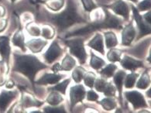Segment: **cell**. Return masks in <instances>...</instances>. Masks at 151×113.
Instances as JSON below:
<instances>
[{
    "label": "cell",
    "instance_id": "cb8c5ba5",
    "mask_svg": "<svg viewBox=\"0 0 151 113\" xmlns=\"http://www.w3.org/2000/svg\"><path fill=\"white\" fill-rule=\"evenodd\" d=\"M105 41H106V47L108 49H111L118 45V39L116 35L112 31H109L104 33Z\"/></svg>",
    "mask_w": 151,
    "mask_h": 113
},
{
    "label": "cell",
    "instance_id": "8d00e7d4",
    "mask_svg": "<svg viewBox=\"0 0 151 113\" xmlns=\"http://www.w3.org/2000/svg\"><path fill=\"white\" fill-rule=\"evenodd\" d=\"M107 84L108 81H106V78H96L95 82H94V87H95V90L99 92H103L107 86Z\"/></svg>",
    "mask_w": 151,
    "mask_h": 113
},
{
    "label": "cell",
    "instance_id": "816d5d0a",
    "mask_svg": "<svg viewBox=\"0 0 151 113\" xmlns=\"http://www.w3.org/2000/svg\"><path fill=\"white\" fill-rule=\"evenodd\" d=\"M1 1H2V0H0V2H1Z\"/></svg>",
    "mask_w": 151,
    "mask_h": 113
},
{
    "label": "cell",
    "instance_id": "277c9868",
    "mask_svg": "<svg viewBox=\"0 0 151 113\" xmlns=\"http://www.w3.org/2000/svg\"><path fill=\"white\" fill-rule=\"evenodd\" d=\"M105 18L103 20L97 21L98 27L99 30L101 29H122V23L119 19L108 10L107 8H104Z\"/></svg>",
    "mask_w": 151,
    "mask_h": 113
},
{
    "label": "cell",
    "instance_id": "ac0fdd59",
    "mask_svg": "<svg viewBox=\"0 0 151 113\" xmlns=\"http://www.w3.org/2000/svg\"><path fill=\"white\" fill-rule=\"evenodd\" d=\"M99 30V27H98L97 21L96 22H93V23L88 24L86 27H83L81 29L76 30L75 31L70 32L68 34H67L66 37H78V36H85L86 34H89V33H92L94 31Z\"/></svg>",
    "mask_w": 151,
    "mask_h": 113
},
{
    "label": "cell",
    "instance_id": "d6986e66",
    "mask_svg": "<svg viewBox=\"0 0 151 113\" xmlns=\"http://www.w3.org/2000/svg\"><path fill=\"white\" fill-rule=\"evenodd\" d=\"M89 48L95 50L96 51L99 52L102 55L105 54V49H104V40L103 37L101 33L95 34V37L88 43L87 44Z\"/></svg>",
    "mask_w": 151,
    "mask_h": 113
},
{
    "label": "cell",
    "instance_id": "e0dca14e",
    "mask_svg": "<svg viewBox=\"0 0 151 113\" xmlns=\"http://www.w3.org/2000/svg\"><path fill=\"white\" fill-rule=\"evenodd\" d=\"M47 44V41L43 39L36 38V39L29 40L26 43V46L29 48V50L33 54H37L43 50L44 48Z\"/></svg>",
    "mask_w": 151,
    "mask_h": 113
},
{
    "label": "cell",
    "instance_id": "bcb514c9",
    "mask_svg": "<svg viewBox=\"0 0 151 113\" xmlns=\"http://www.w3.org/2000/svg\"><path fill=\"white\" fill-rule=\"evenodd\" d=\"M6 14V9L5 6L0 4V18H4Z\"/></svg>",
    "mask_w": 151,
    "mask_h": 113
},
{
    "label": "cell",
    "instance_id": "60d3db41",
    "mask_svg": "<svg viewBox=\"0 0 151 113\" xmlns=\"http://www.w3.org/2000/svg\"><path fill=\"white\" fill-rule=\"evenodd\" d=\"M150 1L151 0H143L141 2H139L137 6V9L138 11L140 12H144V11H148L150 9Z\"/></svg>",
    "mask_w": 151,
    "mask_h": 113
},
{
    "label": "cell",
    "instance_id": "83f0119b",
    "mask_svg": "<svg viewBox=\"0 0 151 113\" xmlns=\"http://www.w3.org/2000/svg\"><path fill=\"white\" fill-rule=\"evenodd\" d=\"M9 72V64L6 62L0 60V87L5 85L6 82V76Z\"/></svg>",
    "mask_w": 151,
    "mask_h": 113
},
{
    "label": "cell",
    "instance_id": "d4e9b609",
    "mask_svg": "<svg viewBox=\"0 0 151 113\" xmlns=\"http://www.w3.org/2000/svg\"><path fill=\"white\" fill-rule=\"evenodd\" d=\"M106 65V61L99 56L95 55L94 53H91V59H90V67L94 70L99 71Z\"/></svg>",
    "mask_w": 151,
    "mask_h": 113
},
{
    "label": "cell",
    "instance_id": "ab89813d",
    "mask_svg": "<svg viewBox=\"0 0 151 113\" xmlns=\"http://www.w3.org/2000/svg\"><path fill=\"white\" fill-rule=\"evenodd\" d=\"M44 112H50V113L66 112L65 109H64V105H61V106H59V107H57V106H47V107L44 108Z\"/></svg>",
    "mask_w": 151,
    "mask_h": 113
},
{
    "label": "cell",
    "instance_id": "484cf974",
    "mask_svg": "<svg viewBox=\"0 0 151 113\" xmlns=\"http://www.w3.org/2000/svg\"><path fill=\"white\" fill-rule=\"evenodd\" d=\"M101 69V70L99 72L100 75L104 78H109L113 76L115 71L118 69V68L116 64H109Z\"/></svg>",
    "mask_w": 151,
    "mask_h": 113
},
{
    "label": "cell",
    "instance_id": "1f68e13d",
    "mask_svg": "<svg viewBox=\"0 0 151 113\" xmlns=\"http://www.w3.org/2000/svg\"><path fill=\"white\" fill-rule=\"evenodd\" d=\"M121 56H122V51L120 50L115 49L113 48L109 49L107 53V59L112 63L119 62L121 60Z\"/></svg>",
    "mask_w": 151,
    "mask_h": 113
},
{
    "label": "cell",
    "instance_id": "8992f818",
    "mask_svg": "<svg viewBox=\"0 0 151 113\" xmlns=\"http://www.w3.org/2000/svg\"><path fill=\"white\" fill-rule=\"evenodd\" d=\"M131 8L133 13V18L137 22V27L139 29V37H137V40L140 39L144 36L150 34V24H148L145 22L143 17L139 13L138 9L133 5H131Z\"/></svg>",
    "mask_w": 151,
    "mask_h": 113
},
{
    "label": "cell",
    "instance_id": "9a60e30c",
    "mask_svg": "<svg viewBox=\"0 0 151 113\" xmlns=\"http://www.w3.org/2000/svg\"><path fill=\"white\" fill-rule=\"evenodd\" d=\"M64 75L59 74L57 73L51 74V73H44L43 76L39 80L34 81V84L38 85H47V84H55L60 81Z\"/></svg>",
    "mask_w": 151,
    "mask_h": 113
},
{
    "label": "cell",
    "instance_id": "4dcf8cb0",
    "mask_svg": "<svg viewBox=\"0 0 151 113\" xmlns=\"http://www.w3.org/2000/svg\"><path fill=\"white\" fill-rule=\"evenodd\" d=\"M70 82V79H65L63 81H61L60 83H57L58 84H56L55 86L50 87L48 89L49 91H56L60 92V94L62 95H66V89L68 86V84Z\"/></svg>",
    "mask_w": 151,
    "mask_h": 113
},
{
    "label": "cell",
    "instance_id": "74e56055",
    "mask_svg": "<svg viewBox=\"0 0 151 113\" xmlns=\"http://www.w3.org/2000/svg\"><path fill=\"white\" fill-rule=\"evenodd\" d=\"M81 2H82L83 7L85 12H90L98 7L93 0H81Z\"/></svg>",
    "mask_w": 151,
    "mask_h": 113
},
{
    "label": "cell",
    "instance_id": "681fc988",
    "mask_svg": "<svg viewBox=\"0 0 151 113\" xmlns=\"http://www.w3.org/2000/svg\"><path fill=\"white\" fill-rule=\"evenodd\" d=\"M129 1L132 2L133 3H137V2H138V0H129Z\"/></svg>",
    "mask_w": 151,
    "mask_h": 113
},
{
    "label": "cell",
    "instance_id": "44dd1931",
    "mask_svg": "<svg viewBox=\"0 0 151 113\" xmlns=\"http://www.w3.org/2000/svg\"><path fill=\"white\" fill-rule=\"evenodd\" d=\"M75 67H76V60L70 54H67L61 61V64H60L61 71H70L74 69Z\"/></svg>",
    "mask_w": 151,
    "mask_h": 113
},
{
    "label": "cell",
    "instance_id": "836d02e7",
    "mask_svg": "<svg viewBox=\"0 0 151 113\" xmlns=\"http://www.w3.org/2000/svg\"><path fill=\"white\" fill-rule=\"evenodd\" d=\"M86 72V71L82 68V67H76V68L73 70L72 74H71V77L72 79L75 81V82L80 83L81 81L83 80V77L84 74Z\"/></svg>",
    "mask_w": 151,
    "mask_h": 113
},
{
    "label": "cell",
    "instance_id": "ba28073f",
    "mask_svg": "<svg viewBox=\"0 0 151 113\" xmlns=\"http://www.w3.org/2000/svg\"><path fill=\"white\" fill-rule=\"evenodd\" d=\"M86 95V90L82 84H77L72 86L70 89V109H73L75 105L78 102H82Z\"/></svg>",
    "mask_w": 151,
    "mask_h": 113
},
{
    "label": "cell",
    "instance_id": "f6af8a7d",
    "mask_svg": "<svg viewBox=\"0 0 151 113\" xmlns=\"http://www.w3.org/2000/svg\"><path fill=\"white\" fill-rule=\"evenodd\" d=\"M142 17H143V19H144V21L146 23H148V24H150V11L147 12L146 14H144L143 16H142Z\"/></svg>",
    "mask_w": 151,
    "mask_h": 113
},
{
    "label": "cell",
    "instance_id": "4fadbf2b",
    "mask_svg": "<svg viewBox=\"0 0 151 113\" xmlns=\"http://www.w3.org/2000/svg\"><path fill=\"white\" fill-rule=\"evenodd\" d=\"M137 35V30L133 26L132 22L129 23L127 26L125 27L124 29H122V45L123 46H130L132 42L134 40Z\"/></svg>",
    "mask_w": 151,
    "mask_h": 113
},
{
    "label": "cell",
    "instance_id": "f907efd6",
    "mask_svg": "<svg viewBox=\"0 0 151 113\" xmlns=\"http://www.w3.org/2000/svg\"><path fill=\"white\" fill-rule=\"evenodd\" d=\"M16 1H17V0H10V2H12V3H14V2H16Z\"/></svg>",
    "mask_w": 151,
    "mask_h": 113
},
{
    "label": "cell",
    "instance_id": "ee69618b",
    "mask_svg": "<svg viewBox=\"0 0 151 113\" xmlns=\"http://www.w3.org/2000/svg\"><path fill=\"white\" fill-rule=\"evenodd\" d=\"M15 86V83L13 82V81L12 80H7L6 84H5V87L6 89H13V87Z\"/></svg>",
    "mask_w": 151,
    "mask_h": 113
},
{
    "label": "cell",
    "instance_id": "52a82bcc",
    "mask_svg": "<svg viewBox=\"0 0 151 113\" xmlns=\"http://www.w3.org/2000/svg\"><path fill=\"white\" fill-rule=\"evenodd\" d=\"M17 91H10V89H2L0 91V112H5L10 105L12 101L18 96Z\"/></svg>",
    "mask_w": 151,
    "mask_h": 113
},
{
    "label": "cell",
    "instance_id": "c3c4849f",
    "mask_svg": "<svg viewBox=\"0 0 151 113\" xmlns=\"http://www.w3.org/2000/svg\"><path fill=\"white\" fill-rule=\"evenodd\" d=\"M147 95L148 96L147 98L150 99V89H149V91H147Z\"/></svg>",
    "mask_w": 151,
    "mask_h": 113
},
{
    "label": "cell",
    "instance_id": "8fae6325",
    "mask_svg": "<svg viewBox=\"0 0 151 113\" xmlns=\"http://www.w3.org/2000/svg\"><path fill=\"white\" fill-rule=\"evenodd\" d=\"M10 42L9 36H0V57L8 64H9L11 55Z\"/></svg>",
    "mask_w": 151,
    "mask_h": 113
},
{
    "label": "cell",
    "instance_id": "7a4b0ae2",
    "mask_svg": "<svg viewBox=\"0 0 151 113\" xmlns=\"http://www.w3.org/2000/svg\"><path fill=\"white\" fill-rule=\"evenodd\" d=\"M13 72H18L29 78L32 85L34 86V78L38 71L45 69L47 66L38 59L36 56L30 54H20L14 53Z\"/></svg>",
    "mask_w": 151,
    "mask_h": 113
},
{
    "label": "cell",
    "instance_id": "5bb4252c",
    "mask_svg": "<svg viewBox=\"0 0 151 113\" xmlns=\"http://www.w3.org/2000/svg\"><path fill=\"white\" fill-rule=\"evenodd\" d=\"M119 62L122 68L130 71L131 72H135V71L138 68H143V61L136 60L127 55H125L122 59L120 60Z\"/></svg>",
    "mask_w": 151,
    "mask_h": 113
},
{
    "label": "cell",
    "instance_id": "7402d4cb",
    "mask_svg": "<svg viewBox=\"0 0 151 113\" xmlns=\"http://www.w3.org/2000/svg\"><path fill=\"white\" fill-rule=\"evenodd\" d=\"M64 101L61 94L56 91H51V92L47 98V102L51 106H58Z\"/></svg>",
    "mask_w": 151,
    "mask_h": 113
},
{
    "label": "cell",
    "instance_id": "d590c367",
    "mask_svg": "<svg viewBox=\"0 0 151 113\" xmlns=\"http://www.w3.org/2000/svg\"><path fill=\"white\" fill-rule=\"evenodd\" d=\"M95 79H96V75L94 74L93 72L88 71L85 72L83 77V80L84 83L87 87L91 89L94 87V82H95Z\"/></svg>",
    "mask_w": 151,
    "mask_h": 113
},
{
    "label": "cell",
    "instance_id": "b9f144b4",
    "mask_svg": "<svg viewBox=\"0 0 151 113\" xmlns=\"http://www.w3.org/2000/svg\"><path fill=\"white\" fill-rule=\"evenodd\" d=\"M85 98L87 99L88 101H98V99L99 98V95L97 93L94 91L93 90H90L86 91V95H85Z\"/></svg>",
    "mask_w": 151,
    "mask_h": 113
},
{
    "label": "cell",
    "instance_id": "9c48e42d",
    "mask_svg": "<svg viewBox=\"0 0 151 113\" xmlns=\"http://www.w3.org/2000/svg\"><path fill=\"white\" fill-rule=\"evenodd\" d=\"M63 50L60 48V45L58 44V41L54 40L51 43L49 48L47 50V51L44 54V58L46 62L48 64H52L62 55Z\"/></svg>",
    "mask_w": 151,
    "mask_h": 113
},
{
    "label": "cell",
    "instance_id": "4316f807",
    "mask_svg": "<svg viewBox=\"0 0 151 113\" xmlns=\"http://www.w3.org/2000/svg\"><path fill=\"white\" fill-rule=\"evenodd\" d=\"M150 84V75L148 74L147 71H144L140 76L139 79L138 80L137 83V88L141 90H145L147 89Z\"/></svg>",
    "mask_w": 151,
    "mask_h": 113
},
{
    "label": "cell",
    "instance_id": "ffe728a7",
    "mask_svg": "<svg viewBox=\"0 0 151 113\" xmlns=\"http://www.w3.org/2000/svg\"><path fill=\"white\" fill-rule=\"evenodd\" d=\"M13 43V45L15 47L20 48L23 52L26 51V43H25V37L23 34V30L22 29H18L16 33L13 34L12 40H10Z\"/></svg>",
    "mask_w": 151,
    "mask_h": 113
},
{
    "label": "cell",
    "instance_id": "f1b7e54d",
    "mask_svg": "<svg viewBox=\"0 0 151 113\" xmlns=\"http://www.w3.org/2000/svg\"><path fill=\"white\" fill-rule=\"evenodd\" d=\"M139 77V74L135 73V72H131L130 74H126L124 79L125 88L127 89H132L135 86L136 81Z\"/></svg>",
    "mask_w": 151,
    "mask_h": 113
},
{
    "label": "cell",
    "instance_id": "5b68a950",
    "mask_svg": "<svg viewBox=\"0 0 151 113\" xmlns=\"http://www.w3.org/2000/svg\"><path fill=\"white\" fill-rule=\"evenodd\" d=\"M124 95L135 109L148 107L143 94L138 91H127L124 92Z\"/></svg>",
    "mask_w": 151,
    "mask_h": 113
},
{
    "label": "cell",
    "instance_id": "2e32d148",
    "mask_svg": "<svg viewBox=\"0 0 151 113\" xmlns=\"http://www.w3.org/2000/svg\"><path fill=\"white\" fill-rule=\"evenodd\" d=\"M126 75V73L124 71L119 70L117 72H115V74L112 76L113 77V82L115 84V87L116 88V90L118 91L120 103H121L122 106H123V101H122V87H123V82H124V79Z\"/></svg>",
    "mask_w": 151,
    "mask_h": 113
},
{
    "label": "cell",
    "instance_id": "7dc6e473",
    "mask_svg": "<svg viewBox=\"0 0 151 113\" xmlns=\"http://www.w3.org/2000/svg\"><path fill=\"white\" fill-rule=\"evenodd\" d=\"M52 71H53L54 73H57V72L61 71V69H60V64H59V63H56V64L52 67Z\"/></svg>",
    "mask_w": 151,
    "mask_h": 113
},
{
    "label": "cell",
    "instance_id": "f35d334b",
    "mask_svg": "<svg viewBox=\"0 0 151 113\" xmlns=\"http://www.w3.org/2000/svg\"><path fill=\"white\" fill-rule=\"evenodd\" d=\"M104 95L106 97H115L116 93V88L112 82H108L107 86L103 91Z\"/></svg>",
    "mask_w": 151,
    "mask_h": 113
},
{
    "label": "cell",
    "instance_id": "e575fe53",
    "mask_svg": "<svg viewBox=\"0 0 151 113\" xmlns=\"http://www.w3.org/2000/svg\"><path fill=\"white\" fill-rule=\"evenodd\" d=\"M26 30L30 36L33 37H39L40 36L41 29L40 28L37 23H29L26 26Z\"/></svg>",
    "mask_w": 151,
    "mask_h": 113
},
{
    "label": "cell",
    "instance_id": "7c38bea8",
    "mask_svg": "<svg viewBox=\"0 0 151 113\" xmlns=\"http://www.w3.org/2000/svg\"><path fill=\"white\" fill-rule=\"evenodd\" d=\"M44 104V101H38L31 93L27 91H22L20 105L23 109H28L30 107H40Z\"/></svg>",
    "mask_w": 151,
    "mask_h": 113
},
{
    "label": "cell",
    "instance_id": "6da1fadb",
    "mask_svg": "<svg viewBox=\"0 0 151 113\" xmlns=\"http://www.w3.org/2000/svg\"><path fill=\"white\" fill-rule=\"evenodd\" d=\"M49 20L58 28L59 33H62L69 27L77 23H87L78 10L76 2L75 0H68L66 8L58 14L48 15Z\"/></svg>",
    "mask_w": 151,
    "mask_h": 113
},
{
    "label": "cell",
    "instance_id": "7bdbcfd3",
    "mask_svg": "<svg viewBox=\"0 0 151 113\" xmlns=\"http://www.w3.org/2000/svg\"><path fill=\"white\" fill-rule=\"evenodd\" d=\"M8 26V19L5 18H0V33L4 32Z\"/></svg>",
    "mask_w": 151,
    "mask_h": 113
},
{
    "label": "cell",
    "instance_id": "30bf717a",
    "mask_svg": "<svg viewBox=\"0 0 151 113\" xmlns=\"http://www.w3.org/2000/svg\"><path fill=\"white\" fill-rule=\"evenodd\" d=\"M105 8L111 9L116 14L122 17L126 20L129 18V7L123 0H116L111 5L104 6Z\"/></svg>",
    "mask_w": 151,
    "mask_h": 113
},
{
    "label": "cell",
    "instance_id": "f546056e",
    "mask_svg": "<svg viewBox=\"0 0 151 113\" xmlns=\"http://www.w3.org/2000/svg\"><path fill=\"white\" fill-rule=\"evenodd\" d=\"M44 3L50 10L59 11L64 6V0H46Z\"/></svg>",
    "mask_w": 151,
    "mask_h": 113
},
{
    "label": "cell",
    "instance_id": "603a6c76",
    "mask_svg": "<svg viewBox=\"0 0 151 113\" xmlns=\"http://www.w3.org/2000/svg\"><path fill=\"white\" fill-rule=\"evenodd\" d=\"M99 104L106 111H112L117 107V101L113 97H106L99 101Z\"/></svg>",
    "mask_w": 151,
    "mask_h": 113
},
{
    "label": "cell",
    "instance_id": "d6a6232c",
    "mask_svg": "<svg viewBox=\"0 0 151 113\" xmlns=\"http://www.w3.org/2000/svg\"><path fill=\"white\" fill-rule=\"evenodd\" d=\"M40 35L46 40H51L55 36V30L50 25H44L41 28Z\"/></svg>",
    "mask_w": 151,
    "mask_h": 113
},
{
    "label": "cell",
    "instance_id": "3957f363",
    "mask_svg": "<svg viewBox=\"0 0 151 113\" xmlns=\"http://www.w3.org/2000/svg\"><path fill=\"white\" fill-rule=\"evenodd\" d=\"M65 43L68 47L70 54L78 58L81 64H85L87 60L88 54L84 46V40L81 38H75L65 40Z\"/></svg>",
    "mask_w": 151,
    "mask_h": 113
}]
</instances>
